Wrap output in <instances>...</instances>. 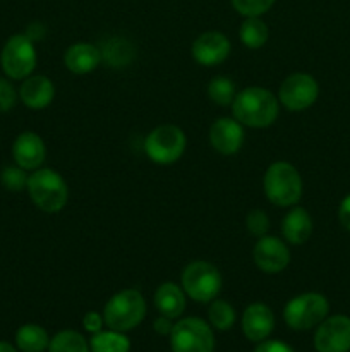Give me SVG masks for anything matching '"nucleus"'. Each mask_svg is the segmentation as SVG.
I'll list each match as a JSON object with an SVG mask.
<instances>
[{
    "instance_id": "f257e3e1",
    "label": "nucleus",
    "mask_w": 350,
    "mask_h": 352,
    "mask_svg": "<svg viewBox=\"0 0 350 352\" xmlns=\"http://www.w3.org/2000/svg\"><path fill=\"white\" fill-rule=\"evenodd\" d=\"M280 102L277 96L266 88L261 86H249L235 95L232 103L233 119L239 120L242 126L247 127H263L271 126L277 120Z\"/></svg>"
},
{
    "instance_id": "f03ea898",
    "label": "nucleus",
    "mask_w": 350,
    "mask_h": 352,
    "mask_svg": "<svg viewBox=\"0 0 350 352\" xmlns=\"http://www.w3.org/2000/svg\"><path fill=\"white\" fill-rule=\"evenodd\" d=\"M264 195L277 206H294L302 198V177L288 162H275L264 172Z\"/></svg>"
},
{
    "instance_id": "7ed1b4c3",
    "label": "nucleus",
    "mask_w": 350,
    "mask_h": 352,
    "mask_svg": "<svg viewBox=\"0 0 350 352\" xmlns=\"http://www.w3.org/2000/svg\"><path fill=\"white\" fill-rule=\"evenodd\" d=\"M30 198L41 212L57 213L69 199V189L64 177L54 168H36L27 177Z\"/></svg>"
},
{
    "instance_id": "20e7f679",
    "label": "nucleus",
    "mask_w": 350,
    "mask_h": 352,
    "mask_svg": "<svg viewBox=\"0 0 350 352\" xmlns=\"http://www.w3.org/2000/svg\"><path fill=\"white\" fill-rule=\"evenodd\" d=\"M146 316V301L136 289H126L108 299L103 309V320L117 332H127L139 325Z\"/></svg>"
},
{
    "instance_id": "39448f33",
    "label": "nucleus",
    "mask_w": 350,
    "mask_h": 352,
    "mask_svg": "<svg viewBox=\"0 0 350 352\" xmlns=\"http://www.w3.org/2000/svg\"><path fill=\"white\" fill-rule=\"evenodd\" d=\"M222 274L209 261H192L182 272V289L196 302H209L222 291Z\"/></svg>"
},
{
    "instance_id": "423d86ee",
    "label": "nucleus",
    "mask_w": 350,
    "mask_h": 352,
    "mask_svg": "<svg viewBox=\"0 0 350 352\" xmlns=\"http://www.w3.org/2000/svg\"><path fill=\"white\" fill-rule=\"evenodd\" d=\"M187 138L180 127L174 124L158 126L148 134L144 151L148 158L158 165H172L184 155Z\"/></svg>"
},
{
    "instance_id": "0eeeda50",
    "label": "nucleus",
    "mask_w": 350,
    "mask_h": 352,
    "mask_svg": "<svg viewBox=\"0 0 350 352\" xmlns=\"http://www.w3.org/2000/svg\"><path fill=\"white\" fill-rule=\"evenodd\" d=\"M329 302L319 292H305L287 302L283 318L294 330H311L328 316Z\"/></svg>"
},
{
    "instance_id": "6e6552de",
    "label": "nucleus",
    "mask_w": 350,
    "mask_h": 352,
    "mask_svg": "<svg viewBox=\"0 0 350 352\" xmlns=\"http://www.w3.org/2000/svg\"><path fill=\"white\" fill-rule=\"evenodd\" d=\"M0 65L10 79H26L33 74L36 67V50L33 41L24 33L12 34L3 45Z\"/></svg>"
},
{
    "instance_id": "1a4fd4ad",
    "label": "nucleus",
    "mask_w": 350,
    "mask_h": 352,
    "mask_svg": "<svg viewBox=\"0 0 350 352\" xmlns=\"http://www.w3.org/2000/svg\"><path fill=\"white\" fill-rule=\"evenodd\" d=\"M172 352H213L215 336L211 327L201 318H184L170 332Z\"/></svg>"
},
{
    "instance_id": "9d476101",
    "label": "nucleus",
    "mask_w": 350,
    "mask_h": 352,
    "mask_svg": "<svg viewBox=\"0 0 350 352\" xmlns=\"http://www.w3.org/2000/svg\"><path fill=\"white\" fill-rule=\"evenodd\" d=\"M319 96V85L311 74L295 72L290 74L278 89V102L290 112H302L316 103Z\"/></svg>"
},
{
    "instance_id": "9b49d317",
    "label": "nucleus",
    "mask_w": 350,
    "mask_h": 352,
    "mask_svg": "<svg viewBox=\"0 0 350 352\" xmlns=\"http://www.w3.org/2000/svg\"><path fill=\"white\" fill-rule=\"evenodd\" d=\"M314 347L318 352L350 351V318L345 315L326 316L314 333Z\"/></svg>"
},
{
    "instance_id": "f8f14e48",
    "label": "nucleus",
    "mask_w": 350,
    "mask_h": 352,
    "mask_svg": "<svg viewBox=\"0 0 350 352\" xmlns=\"http://www.w3.org/2000/svg\"><path fill=\"white\" fill-rule=\"evenodd\" d=\"M253 260L264 274H280L290 263V250L280 237L263 236L254 246Z\"/></svg>"
},
{
    "instance_id": "ddd939ff",
    "label": "nucleus",
    "mask_w": 350,
    "mask_h": 352,
    "mask_svg": "<svg viewBox=\"0 0 350 352\" xmlns=\"http://www.w3.org/2000/svg\"><path fill=\"white\" fill-rule=\"evenodd\" d=\"M230 40L220 31H206L192 43V57L205 67H213L226 60L230 55Z\"/></svg>"
},
{
    "instance_id": "4468645a",
    "label": "nucleus",
    "mask_w": 350,
    "mask_h": 352,
    "mask_svg": "<svg viewBox=\"0 0 350 352\" xmlns=\"http://www.w3.org/2000/svg\"><path fill=\"white\" fill-rule=\"evenodd\" d=\"M209 143L222 155H233L242 148L244 127L239 120L222 117L209 127Z\"/></svg>"
},
{
    "instance_id": "2eb2a0df",
    "label": "nucleus",
    "mask_w": 350,
    "mask_h": 352,
    "mask_svg": "<svg viewBox=\"0 0 350 352\" xmlns=\"http://www.w3.org/2000/svg\"><path fill=\"white\" fill-rule=\"evenodd\" d=\"M12 158L24 170H36L47 158L43 140L33 131H24L12 144Z\"/></svg>"
},
{
    "instance_id": "dca6fc26",
    "label": "nucleus",
    "mask_w": 350,
    "mask_h": 352,
    "mask_svg": "<svg viewBox=\"0 0 350 352\" xmlns=\"http://www.w3.org/2000/svg\"><path fill=\"white\" fill-rule=\"evenodd\" d=\"M275 327V316L264 302H253L242 315V332L253 342H263Z\"/></svg>"
},
{
    "instance_id": "f3484780",
    "label": "nucleus",
    "mask_w": 350,
    "mask_h": 352,
    "mask_svg": "<svg viewBox=\"0 0 350 352\" xmlns=\"http://www.w3.org/2000/svg\"><path fill=\"white\" fill-rule=\"evenodd\" d=\"M19 98L27 109L43 110L54 102L55 86L47 76H27L19 88Z\"/></svg>"
},
{
    "instance_id": "a211bd4d",
    "label": "nucleus",
    "mask_w": 350,
    "mask_h": 352,
    "mask_svg": "<svg viewBox=\"0 0 350 352\" xmlns=\"http://www.w3.org/2000/svg\"><path fill=\"white\" fill-rule=\"evenodd\" d=\"M102 62L100 47L93 43H74L65 50L64 64L72 74H88L93 72Z\"/></svg>"
},
{
    "instance_id": "6ab92c4d",
    "label": "nucleus",
    "mask_w": 350,
    "mask_h": 352,
    "mask_svg": "<svg viewBox=\"0 0 350 352\" xmlns=\"http://www.w3.org/2000/svg\"><path fill=\"white\" fill-rule=\"evenodd\" d=\"M312 234V219L302 206H295L281 220V236L294 246L307 243Z\"/></svg>"
},
{
    "instance_id": "aec40b11",
    "label": "nucleus",
    "mask_w": 350,
    "mask_h": 352,
    "mask_svg": "<svg viewBox=\"0 0 350 352\" xmlns=\"http://www.w3.org/2000/svg\"><path fill=\"white\" fill-rule=\"evenodd\" d=\"M154 306L160 315L167 318H178L185 309V292L174 282H163L154 292Z\"/></svg>"
},
{
    "instance_id": "412c9836",
    "label": "nucleus",
    "mask_w": 350,
    "mask_h": 352,
    "mask_svg": "<svg viewBox=\"0 0 350 352\" xmlns=\"http://www.w3.org/2000/svg\"><path fill=\"white\" fill-rule=\"evenodd\" d=\"M100 52H102V60L108 62L110 67H126V65L130 64L134 55H136L134 45L127 41L126 38L119 36L106 40L100 47Z\"/></svg>"
},
{
    "instance_id": "4be33fe9",
    "label": "nucleus",
    "mask_w": 350,
    "mask_h": 352,
    "mask_svg": "<svg viewBox=\"0 0 350 352\" xmlns=\"http://www.w3.org/2000/svg\"><path fill=\"white\" fill-rule=\"evenodd\" d=\"M16 344L23 352H43L48 349V333L43 327L27 323L16 332Z\"/></svg>"
},
{
    "instance_id": "5701e85b",
    "label": "nucleus",
    "mask_w": 350,
    "mask_h": 352,
    "mask_svg": "<svg viewBox=\"0 0 350 352\" xmlns=\"http://www.w3.org/2000/svg\"><path fill=\"white\" fill-rule=\"evenodd\" d=\"M239 38L247 48H261L270 38V30L261 17H246L239 30Z\"/></svg>"
},
{
    "instance_id": "b1692460",
    "label": "nucleus",
    "mask_w": 350,
    "mask_h": 352,
    "mask_svg": "<svg viewBox=\"0 0 350 352\" xmlns=\"http://www.w3.org/2000/svg\"><path fill=\"white\" fill-rule=\"evenodd\" d=\"M89 349L93 352H129L130 342L124 336V332H117V330L110 329L108 332L102 330L98 333H93Z\"/></svg>"
},
{
    "instance_id": "393cba45",
    "label": "nucleus",
    "mask_w": 350,
    "mask_h": 352,
    "mask_svg": "<svg viewBox=\"0 0 350 352\" xmlns=\"http://www.w3.org/2000/svg\"><path fill=\"white\" fill-rule=\"evenodd\" d=\"M50 352H89V344L84 337L75 330H62L55 333L48 344Z\"/></svg>"
},
{
    "instance_id": "a878e982",
    "label": "nucleus",
    "mask_w": 350,
    "mask_h": 352,
    "mask_svg": "<svg viewBox=\"0 0 350 352\" xmlns=\"http://www.w3.org/2000/svg\"><path fill=\"white\" fill-rule=\"evenodd\" d=\"M237 88L235 82L225 76H216L209 81L208 85V96L211 98L213 103L220 107H232L233 100H235Z\"/></svg>"
},
{
    "instance_id": "bb28decb",
    "label": "nucleus",
    "mask_w": 350,
    "mask_h": 352,
    "mask_svg": "<svg viewBox=\"0 0 350 352\" xmlns=\"http://www.w3.org/2000/svg\"><path fill=\"white\" fill-rule=\"evenodd\" d=\"M208 316L211 325L222 332L232 329L235 323V309L223 299H213L208 309Z\"/></svg>"
},
{
    "instance_id": "cd10ccee",
    "label": "nucleus",
    "mask_w": 350,
    "mask_h": 352,
    "mask_svg": "<svg viewBox=\"0 0 350 352\" xmlns=\"http://www.w3.org/2000/svg\"><path fill=\"white\" fill-rule=\"evenodd\" d=\"M27 177L24 168H21L19 165H10L5 167L0 174V182H2L3 188L10 192H21L23 189L27 188Z\"/></svg>"
},
{
    "instance_id": "c85d7f7f",
    "label": "nucleus",
    "mask_w": 350,
    "mask_h": 352,
    "mask_svg": "<svg viewBox=\"0 0 350 352\" xmlns=\"http://www.w3.org/2000/svg\"><path fill=\"white\" fill-rule=\"evenodd\" d=\"M277 0H232V6L240 16L261 17L273 7Z\"/></svg>"
},
{
    "instance_id": "c756f323",
    "label": "nucleus",
    "mask_w": 350,
    "mask_h": 352,
    "mask_svg": "<svg viewBox=\"0 0 350 352\" xmlns=\"http://www.w3.org/2000/svg\"><path fill=\"white\" fill-rule=\"evenodd\" d=\"M246 226L254 237H263L266 236L268 229H270V220L263 210H253V212L247 213Z\"/></svg>"
},
{
    "instance_id": "7c9ffc66",
    "label": "nucleus",
    "mask_w": 350,
    "mask_h": 352,
    "mask_svg": "<svg viewBox=\"0 0 350 352\" xmlns=\"http://www.w3.org/2000/svg\"><path fill=\"white\" fill-rule=\"evenodd\" d=\"M17 102V93L14 89V86L10 85V81L0 78V113L9 112L14 109Z\"/></svg>"
},
{
    "instance_id": "2f4dec72",
    "label": "nucleus",
    "mask_w": 350,
    "mask_h": 352,
    "mask_svg": "<svg viewBox=\"0 0 350 352\" xmlns=\"http://www.w3.org/2000/svg\"><path fill=\"white\" fill-rule=\"evenodd\" d=\"M103 323H105V320H103V316L98 315V313H96V311L86 313L84 318H82V325H84V329L88 330L89 333L102 332Z\"/></svg>"
},
{
    "instance_id": "473e14b6",
    "label": "nucleus",
    "mask_w": 350,
    "mask_h": 352,
    "mask_svg": "<svg viewBox=\"0 0 350 352\" xmlns=\"http://www.w3.org/2000/svg\"><path fill=\"white\" fill-rule=\"evenodd\" d=\"M254 352H295L288 344L280 342V340H266L261 342L259 346L254 349Z\"/></svg>"
},
{
    "instance_id": "72a5a7b5",
    "label": "nucleus",
    "mask_w": 350,
    "mask_h": 352,
    "mask_svg": "<svg viewBox=\"0 0 350 352\" xmlns=\"http://www.w3.org/2000/svg\"><path fill=\"white\" fill-rule=\"evenodd\" d=\"M338 222L340 226L345 230L350 232V195H347L345 198L342 199L338 206Z\"/></svg>"
},
{
    "instance_id": "f704fd0d",
    "label": "nucleus",
    "mask_w": 350,
    "mask_h": 352,
    "mask_svg": "<svg viewBox=\"0 0 350 352\" xmlns=\"http://www.w3.org/2000/svg\"><path fill=\"white\" fill-rule=\"evenodd\" d=\"M24 34H26L33 43L34 41H41L45 38V34H47V28L41 23H31L30 26L26 28V31H24Z\"/></svg>"
},
{
    "instance_id": "c9c22d12",
    "label": "nucleus",
    "mask_w": 350,
    "mask_h": 352,
    "mask_svg": "<svg viewBox=\"0 0 350 352\" xmlns=\"http://www.w3.org/2000/svg\"><path fill=\"white\" fill-rule=\"evenodd\" d=\"M153 327L154 332L160 333V336H170L172 329H174V323H172V318H167V316L161 315L160 318L154 320Z\"/></svg>"
},
{
    "instance_id": "e433bc0d",
    "label": "nucleus",
    "mask_w": 350,
    "mask_h": 352,
    "mask_svg": "<svg viewBox=\"0 0 350 352\" xmlns=\"http://www.w3.org/2000/svg\"><path fill=\"white\" fill-rule=\"evenodd\" d=\"M0 352H17L16 347L10 346L9 342H0Z\"/></svg>"
}]
</instances>
